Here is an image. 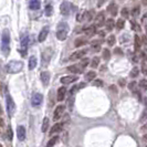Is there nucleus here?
<instances>
[{
    "instance_id": "nucleus-23",
    "label": "nucleus",
    "mask_w": 147,
    "mask_h": 147,
    "mask_svg": "<svg viewBox=\"0 0 147 147\" xmlns=\"http://www.w3.org/2000/svg\"><path fill=\"white\" fill-rule=\"evenodd\" d=\"M134 45H135V51H140V47H142V41H140V38L138 36L134 37Z\"/></svg>"
},
{
    "instance_id": "nucleus-17",
    "label": "nucleus",
    "mask_w": 147,
    "mask_h": 147,
    "mask_svg": "<svg viewBox=\"0 0 147 147\" xmlns=\"http://www.w3.org/2000/svg\"><path fill=\"white\" fill-rule=\"evenodd\" d=\"M41 7V1L40 0H30L29 8L31 10H39Z\"/></svg>"
},
{
    "instance_id": "nucleus-45",
    "label": "nucleus",
    "mask_w": 147,
    "mask_h": 147,
    "mask_svg": "<svg viewBox=\"0 0 147 147\" xmlns=\"http://www.w3.org/2000/svg\"><path fill=\"white\" fill-rule=\"evenodd\" d=\"M7 134H8V136H9V140H12V131H11V128H10V127H8Z\"/></svg>"
},
{
    "instance_id": "nucleus-27",
    "label": "nucleus",
    "mask_w": 147,
    "mask_h": 147,
    "mask_svg": "<svg viewBox=\"0 0 147 147\" xmlns=\"http://www.w3.org/2000/svg\"><path fill=\"white\" fill-rule=\"evenodd\" d=\"M52 13H53V7L51 5H47L45 9H44V15L47 17H50V16H52Z\"/></svg>"
},
{
    "instance_id": "nucleus-19",
    "label": "nucleus",
    "mask_w": 147,
    "mask_h": 147,
    "mask_svg": "<svg viewBox=\"0 0 147 147\" xmlns=\"http://www.w3.org/2000/svg\"><path fill=\"white\" fill-rule=\"evenodd\" d=\"M67 71H70L71 73H81L82 72V69L81 67H79V65H76V64H73V65H70L67 66Z\"/></svg>"
},
{
    "instance_id": "nucleus-39",
    "label": "nucleus",
    "mask_w": 147,
    "mask_h": 147,
    "mask_svg": "<svg viewBox=\"0 0 147 147\" xmlns=\"http://www.w3.org/2000/svg\"><path fill=\"white\" fill-rule=\"evenodd\" d=\"M88 65V58H84V59L82 60V62H81V69L83 70L84 67H86Z\"/></svg>"
},
{
    "instance_id": "nucleus-13",
    "label": "nucleus",
    "mask_w": 147,
    "mask_h": 147,
    "mask_svg": "<svg viewBox=\"0 0 147 147\" xmlns=\"http://www.w3.org/2000/svg\"><path fill=\"white\" fill-rule=\"evenodd\" d=\"M41 82H42V84H43V86H48L49 85V82H50V78H51V75H50V72H48V71H43L42 73H41Z\"/></svg>"
},
{
    "instance_id": "nucleus-51",
    "label": "nucleus",
    "mask_w": 147,
    "mask_h": 147,
    "mask_svg": "<svg viewBox=\"0 0 147 147\" xmlns=\"http://www.w3.org/2000/svg\"><path fill=\"white\" fill-rule=\"evenodd\" d=\"M143 41H144V43H146V36L143 37Z\"/></svg>"
},
{
    "instance_id": "nucleus-9",
    "label": "nucleus",
    "mask_w": 147,
    "mask_h": 147,
    "mask_svg": "<svg viewBox=\"0 0 147 147\" xmlns=\"http://www.w3.org/2000/svg\"><path fill=\"white\" fill-rule=\"evenodd\" d=\"M64 110H65V106H64V105H59V106H57L55 110H54V113H53V121H58L59 118H61Z\"/></svg>"
},
{
    "instance_id": "nucleus-26",
    "label": "nucleus",
    "mask_w": 147,
    "mask_h": 147,
    "mask_svg": "<svg viewBox=\"0 0 147 147\" xmlns=\"http://www.w3.org/2000/svg\"><path fill=\"white\" fill-rule=\"evenodd\" d=\"M49 118L48 117H44L43 119V123H42V127H41V131H42V133H45L47 131H48V128H49Z\"/></svg>"
},
{
    "instance_id": "nucleus-33",
    "label": "nucleus",
    "mask_w": 147,
    "mask_h": 147,
    "mask_svg": "<svg viewBox=\"0 0 147 147\" xmlns=\"http://www.w3.org/2000/svg\"><path fill=\"white\" fill-rule=\"evenodd\" d=\"M115 41H116V39H115V36H113V34H111L109 39H107V44L110 45V47H113L114 44H115Z\"/></svg>"
},
{
    "instance_id": "nucleus-2",
    "label": "nucleus",
    "mask_w": 147,
    "mask_h": 147,
    "mask_svg": "<svg viewBox=\"0 0 147 147\" xmlns=\"http://www.w3.org/2000/svg\"><path fill=\"white\" fill-rule=\"evenodd\" d=\"M23 69V62L21 61H17V60H12L6 65V70L8 73L10 74H16L21 72V70Z\"/></svg>"
},
{
    "instance_id": "nucleus-24",
    "label": "nucleus",
    "mask_w": 147,
    "mask_h": 147,
    "mask_svg": "<svg viewBox=\"0 0 147 147\" xmlns=\"http://www.w3.org/2000/svg\"><path fill=\"white\" fill-rule=\"evenodd\" d=\"M105 27H106V30L107 31H112L114 29V20L113 19H109L105 21Z\"/></svg>"
},
{
    "instance_id": "nucleus-48",
    "label": "nucleus",
    "mask_w": 147,
    "mask_h": 147,
    "mask_svg": "<svg viewBox=\"0 0 147 147\" xmlns=\"http://www.w3.org/2000/svg\"><path fill=\"white\" fill-rule=\"evenodd\" d=\"M142 21H143V23H144V24L146 26V15L143 16V20H142Z\"/></svg>"
},
{
    "instance_id": "nucleus-30",
    "label": "nucleus",
    "mask_w": 147,
    "mask_h": 147,
    "mask_svg": "<svg viewBox=\"0 0 147 147\" xmlns=\"http://www.w3.org/2000/svg\"><path fill=\"white\" fill-rule=\"evenodd\" d=\"M98 64H100V58L98 57H94L93 60H92V62H91V66L93 69H95V67L98 66Z\"/></svg>"
},
{
    "instance_id": "nucleus-8",
    "label": "nucleus",
    "mask_w": 147,
    "mask_h": 147,
    "mask_svg": "<svg viewBox=\"0 0 147 147\" xmlns=\"http://www.w3.org/2000/svg\"><path fill=\"white\" fill-rule=\"evenodd\" d=\"M86 54H88V50H85V49L79 50V51L72 53V55L70 57V61H75V60L82 59V58H83L84 55H86Z\"/></svg>"
},
{
    "instance_id": "nucleus-7",
    "label": "nucleus",
    "mask_w": 147,
    "mask_h": 147,
    "mask_svg": "<svg viewBox=\"0 0 147 147\" xmlns=\"http://www.w3.org/2000/svg\"><path fill=\"white\" fill-rule=\"evenodd\" d=\"M6 98H7L8 114H9L10 116H12V115H13V113H15V110H16V104H15V102H13V100H12V97L9 95V94H7Z\"/></svg>"
},
{
    "instance_id": "nucleus-38",
    "label": "nucleus",
    "mask_w": 147,
    "mask_h": 147,
    "mask_svg": "<svg viewBox=\"0 0 147 147\" xmlns=\"http://www.w3.org/2000/svg\"><path fill=\"white\" fill-rule=\"evenodd\" d=\"M140 7H135V8H134V9L132 10V16H133V17H137V16L140 15Z\"/></svg>"
},
{
    "instance_id": "nucleus-22",
    "label": "nucleus",
    "mask_w": 147,
    "mask_h": 147,
    "mask_svg": "<svg viewBox=\"0 0 147 147\" xmlns=\"http://www.w3.org/2000/svg\"><path fill=\"white\" fill-rule=\"evenodd\" d=\"M37 63H38V60H37V58H36L34 55L30 57V59H29V70H33V69L37 66Z\"/></svg>"
},
{
    "instance_id": "nucleus-15",
    "label": "nucleus",
    "mask_w": 147,
    "mask_h": 147,
    "mask_svg": "<svg viewBox=\"0 0 147 147\" xmlns=\"http://www.w3.org/2000/svg\"><path fill=\"white\" fill-rule=\"evenodd\" d=\"M105 23V15L103 12H100L95 18V27H102Z\"/></svg>"
},
{
    "instance_id": "nucleus-37",
    "label": "nucleus",
    "mask_w": 147,
    "mask_h": 147,
    "mask_svg": "<svg viewBox=\"0 0 147 147\" xmlns=\"http://www.w3.org/2000/svg\"><path fill=\"white\" fill-rule=\"evenodd\" d=\"M84 15H85V11H81L80 13H78V16H76V20L79 22H81L84 20Z\"/></svg>"
},
{
    "instance_id": "nucleus-43",
    "label": "nucleus",
    "mask_w": 147,
    "mask_h": 147,
    "mask_svg": "<svg viewBox=\"0 0 147 147\" xmlns=\"http://www.w3.org/2000/svg\"><path fill=\"white\" fill-rule=\"evenodd\" d=\"M118 84H119V86H122V88H124L126 85V81L124 79H119V81H118Z\"/></svg>"
},
{
    "instance_id": "nucleus-29",
    "label": "nucleus",
    "mask_w": 147,
    "mask_h": 147,
    "mask_svg": "<svg viewBox=\"0 0 147 147\" xmlns=\"http://www.w3.org/2000/svg\"><path fill=\"white\" fill-rule=\"evenodd\" d=\"M124 26H125V20L122 18V19H118L117 22H116V28L117 30H122L124 28Z\"/></svg>"
},
{
    "instance_id": "nucleus-36",
    "label": "nucleus",
    "mask_w": 147,
    "mask_h": 147,
    "mask_svg": "<svg viewBox=\"0 0 147 147\" xmlns=\"http://www.w3.org/2000/svg\"><path fill=\"white\" fill-rule=\"evenodd\" d=\"M142 72H143V74H147V63H146V59L143 60V63H142Z\"/></svg>"
},
{
    "instance_id": "nucleus-21",
    "label": "nucleus",
    "mask_w": 147,
    "mask_h": 147,
    "mask_svg": "<svg viewBox=\"0 0 147 147\" xmlns=\"http://www.w3.org/2000/svg\"><path fill=\"white\" fill-rule=\"evenodd\" d=\"M86 43H88V39H86V38H79V39L75 40L74 45H75L76 48H79V47H82V45H84V44H86Z\"/></svg>"
},
{
    "instance_id": "nucleus-28",
    "label": "nucleus",
    "mask_w": 147,
    "mask_h": 147,
    "mask_svg": "<svg viewBox=\"0 0 147 147\" xmlns=\"http://www.w3.org/2000/svg\"><path fill=\"white\" fill-rule=\"evenodd\" d=\"M93 16H94V10H90L88 12H85V15H84V20L91 21L92 18H93Z\"/></svg>"
},
{
    "instance_id": "nucleus-42",
    "label": "nucleus",
    "mask_w": 147,
    "mask_h": 147,
    "mask_svg": "<svg viewBox=\"0 0 147 147\" xmlns=\"http://www.w3.org/2000/svg\"><path fill=\"white\" fill-rule=\"evenodd\" d=\"M135 88H136V82H131V83L128 84V88H129L131 91H135Z\"/></svg>"
},
{
    "instance_id": "nucleus-3",
    "label": "nucleus",
    "mask_w": 147,
    "mask_h": 147,
    "mask_svg": "<svg viewBox=\"0 0 147 147\" xmlns=\"http://www.w3.org/2000/svg\"><path fill=\"white\" fill-rule=\"evenodd\" d=\"M69 24L66 22H60L57 27V38L60 41H64L69 33Z\"/></svg>"
},
{
    "instance_id": "nucleus-6",
    "label": "nucleus",
    "mask_w": 147,
    "mask_h": 147,
    "mask_svg": "<svg viewBox=\"0 0 147 147\" xmlns=\"http://www.w3.org/2000/svg\"><path fill=\"white\" fill-rule=\"evenodd\" d=\"M60 12H61V15L64 16V17L70 16V13H71V5H70L69 1L65 0V1H63L61 3V6H60Z\"/></svg>"
},
{
    "instance_id": "nucleus-52",
    "label": "nucleus",
    "mask_w": 147,
    "mask_h": 147,
    "mask_svg": "<svg viewBox=\"0 0 147 147\" xmlns=\"http://www.w3.org/2000/svg\"><path fill=\"white\" fill-rule=\"evenodd\" d=\"M115 52H116V53H122V52H121V50H119V49H116V50H115Z\"/></svg>"
},
{
    "instance_id": "nucleus-25",
    "label": "nucleus",
    "mask_w": 147,
    "mask_h": 147,
    "mask_svg": "<svg viewBox=\"0 0 147 147\" xmlns=\"http://www.w3.org/2000/svg\"><path fill=\"white\" fill-rule=\"evenodd\" d=\"M95 78H96V73L94 71H90V72H88V73L85 74V80L88 82L93 81Z\"/></svg>"
},
{
    "instance_id": "nucleus-54",
    "label": "nucleus",
    "mask_w": 147,
    "mask_h": 147,
    "mask_svg": "<svg viewBox=\"0 0 147 147\" xmlns=\"http://www.w3.org/2000/svg\"><path fill=\"white\" fill-rule=\"evenodd\" d=\"M0 147H2V145H1V144H0Z\"/></svg>"
},
{
    "instance_id": "nucleus-5",
    "label": "nucleus",
    "mask_w": 147,
    "mask_h": 147,
    "mask_svg": "<svg viewBox=\"0 0 147 147\" xmlns=\"http://www.w3.org/2000/svg\"><path fill=\"white\" fill-rule=\"evenodd\" d=\"M28 45H29V36H28V33H24V34H22L21 37V44H20L21 49L19 50L20 53L22 54V57H26Z\"/></svg>"
},
{
    "instance_id": "nucleus-46",
    "label": "nucleus",
    "mask_w": 147,
    "mask_h": 147,
    "mask_svg": "<svg viewBox=\"0 0 147 147\" xmlns=\"http://www.w3.org/2000/svg\"><path fill=\"white\" fill-rule=\"evenodd\" d=\"M110 90L113 92V93H117V88H116V86H114V85H111Z\"/></svg>"
},
{
    "instance_id": "nucleus-1",
    "label": "nucleus",
    "mask_w": 147,
    "mask_h": 147,
    "mask_svg": "<svg viewBox=\"0 0 147 147\" xmlns=\"http://www.w3.org/2000/svg\"><path fill=\"white\" fill-rule=\"evenodd\" d=\"M1 52L5 57H8L10 53V32L8 29H3L2 36H1Z\"/></svg>"
},
{
    "instance_id": "nucleus-18",
    "label": "nucleus",
    "mask_w": 147,
    "mask_h": 147,
    "mask_svg": "<svg viewBox=\"0 0 147 147\" xmlns=\"http://www.w3.org/2000/svg\"><path fill=\"white\" fill-rule=\"evenodd\" d=\"M107 11H109L112 16L115 17V16L117 15V5L114 3V2H111L110 5H109V7H107Z\"/></svg>"
},
{
    "instance_id": "nucleus-40",
    "label": "nucleus",
    "mask_w": 147,
    "mask_h": 147,
    "mask_svg": "<svg viewBox=\"0 0 147 147\" xmlns=\"http://www.w3.org/2000/svg\"><path fill=\"white\" fill-rule=\"evenodd\" d=\"M140 88H143L144 90H146V88H147V82H146V80H142V81L140 82Z\"/></svg>"
},
{
    "instance_id": "nucleus-41",
    "label": "nucleus",
    "mask_w": 147,
    "mask_h": 147,
    "mask_svg": "<svg viewBox=\"0 0 147 147\" xmlns=\"http://www.w3.org/2000/svg\"><path fill=\"white\" fill-rule=\"evenodd\" d=\"M93 85L94 86H103V81L102 80H96V81H94Z\"/></svg>"
},
{
    "instance_id": "nucleus-10",
    "label": "nucleus",
    "mask_w": 147,
    "mask_h": 147,
    "mask_svg": "<svg viewBox=\"0 0 147 147\" xmlns=\"http://www.w3.org/2000/svg\"><path fill=\"white\" fill-rule=\"evenodd\" d=\"M42 101H43V96H42V94H40V93H34V94L32 95L31 103H32L33 106H39V105H41Z\"/></svg>"
},
{
    "instance_id": "nucleus-34",
    "label": "nucleus",
    "mask_w": 147,
    "mask_h": 147,
    "mask_svg": "<svg viewBox=\"0 0 147 147\" xmlns=\"http://www.w3.org/2000/svg\"><path fill=\"white\" fill-rule=\"evenodd\" d=\"M138 73H140V69L137 66L133 67V70L131 71V78H136L138 75Z\"/></svg>"
},
{
    "instance_id": "nucleus-14",
    "label": "nucleus",
    "mask_w": 147,
    "mask_h": 147,
    "mask_svg": "<svg viewBox=\"0 0 147 147\" xmlns=\"http://www.w3.org/2000/svg\"><path fill=\"white\" fill-rule=\"evenodd\" d=\"M17 136H18V140H26V128H24V126H18V128H17Z\"/></svg>"
},
{
    "instance_id": "nucleus-32",
    "label": "nucleus",
    "mask_w": 147,
    "mask_h": 147,
    "mask_svg": "<svg viewBox=\"0 0 147 147\" xmlns=\"http://www.w3.org/2000/svg\"><path fill=\"white\" fill-rule=\"evenodd\" d=\"M85 33H86V36H93L95 33V26L88 27V30H85Z\"/></svg>"
},
{
    "instance_id": "nucleus-50",
    "label": "nucleus",
    "mask_w": 147,
    "mask_h": 147,
    "mask_svg": "<svg viewBox=\"0 0 147 147\" xmlns=\"http://www.w3.org/2000/svg\"><path fill=\"white\" fill-rule=\"evenodd\" d=\"M142 131H143V132H144V133L146 132V125H144V126H143V127H142Z\"/></svg>"
},
{
    "instance_id": "nucleus-11",
    "label": "nucleus",
    "mask_w": 147,
    "mask_h": 147,
    "mask_svg": "<svg viewBox=\"0 0 147 147\" xmlns=\"http://www.w3.org/2000/svg\"><path fill=\"white\" fill-rule=\"evenodd\" d=\"M49 26H45L42 28V30L40 31V33H39V37H38V40H39V42H43L44 40L47 39L48 37V33H49Z\"/></svg>"
},
{
    "instance_id": "nucleus-49",
    "label": "nucleus",
    "mask_w": 147,
    "mask_h": 147,
    "mask_svg": "<svg viewBox=\"0 0 147 147\" xmlns=\"http://www.w3.org/2000/svg\"><path fill=\"white\" fill-rule=\"evenodd\" d=\"M103 2H104V0H100V1H98V5H97V7H101V6L103 5Z\"/></svg>"
},
{
    "instance_id": "nucleus-35",
    "label": "nucleus",
    "mask_w": 147,
    "mask_h": 147,
    "mask_svg": "<svg viewBox=\"0 0 147 147\" xmlns=\"http://www.w3.org/2000/svg\"><path fill=\"white\" fill-rule=\"evenodd\" d=\"M103 59L104 60H110L111 59V52L109 49H105V50H103Z\"/></svg>"
},
{
    "instance_id": "nucleus-53",
    "label": "nucleus",
    "mask_w": 147,
    "mask_h": 147,
    "mask_svg": "<svg viewBox=\"0 0 147 147\" xmlns=\"http://www.w3.org/2000/svg\"><path fill=\"white\" fill-rule=\"evenodd\" d=\"M146 3H147L146 0H143V5H144V6H146Z\"/></svg>"
},
{
    "instance_id": "nucleus-47",
    "label": "nucleus",
    "mask_w": 147,
    "mask_h": 147,
    "mask_svg": "<svg viewBox=\"0 0 147 147\" xmlns=\"http://www.w3.org/2000/svg\"><path fill=\"white\" fill-rule=\"evenodd\" d=\"M100 50H101V47H100V45H97V44H96V45H93V51L98 52Z\"/></svg>"
},
{
    "instance_id": "nucleus-16",
    "label": "nucleus",
    "mask_w": 147,
    "mask_h": 147,
    "mask_svg": "<svg viewBox=\"0 0 147 147\" xmlns=\"http://www.w3.org/2000/svg\"><path fill=\"white\" fill-rule=\"evenodd\" d=\"M65 94H66V88L64 86H62V88H60L58 90V93H57V100L59 101V102H62L63 100H64V97H65Z\"/></svg>"
},
{
    "instance_id": "nucleus-20",
    "label": "nucleus",
    "mask_w": 147,
    "mask_h": 147,
    "mask_svg": "<svg viewBox=\"0 0 147 147\" xmlns=\"http://www.w3.org/2000/svg\"><path fill=\"white\" fill-rule=\"evenodd\" d=\"M62 127H63V124H62V123H58V124H55L54 126H52L51 131H50V135L52 136L53 134L60 132V131L62 129Z\"/></svg>"
},
{
    "instance_id": "nucleus-44",
    "label": "nucleus",
    "mask_w": 147,
    "mask_h": 147,
    "mask_svg": "<svg viewBox=\"0 0 147 147\" xmlns=\"http://www.w3.org/2000/svg\"><path fill=\"white\" fill-rule=\"evenodd\" d=\"M122 16H123L124 18H127V17H128V10H127L126 8H124V9L122 10Z\"/></svg>"
},
{
    "instance_id": "nucleus-31",
    "label": "nucleus",
    "mask_w": 147,
    "mask_h": 147,
    "mask_svg": "<svg viewBox=\"0 0 147 147\" xmlns=\"http://www.w3.org/2000/svg\"><path fill=\"white\" fill-rule=\"evenodd\" d=\"M59 140V137L58 136H54V137H52L51 140H49V143H48V145H47V147H53L54 145H55V143Z\"/></svg>"
},
{
    "instance_id": "nucleus-12",
    "label": "nucleus",
    "mask_w": 147,
    "mask_h": 147,
    "mask_svg": "<svg viewBox=\"0 0 147 147\" xmlns=\"http://www.w3.org/2000/svg\"><path fill=\"white\" fill-rule=\"evenodd\" d=\"M79 78L78 76H75V75H66V76H63V78H61V83L62 84H70V83H73L78 80Z\"/></svg>"
},
{
    "instance_id": "nucleus-4",
    "label": "nucleus",
    "mask_w": 147,
    "mask_h": 147,
    "mask_svg": "<svg viewBox=\"0 0 147 147\" xmlns=\"http://www.w3.org/2000/svg\"><path fill=\"white\" fill-rule=\"evenodd\" d=\"M52 54H53V51H52L51 48H47L45 50L42 51V54H41V63H42V66H48L50 61L52 59Z\"/></svg>"
}]
</instances>
